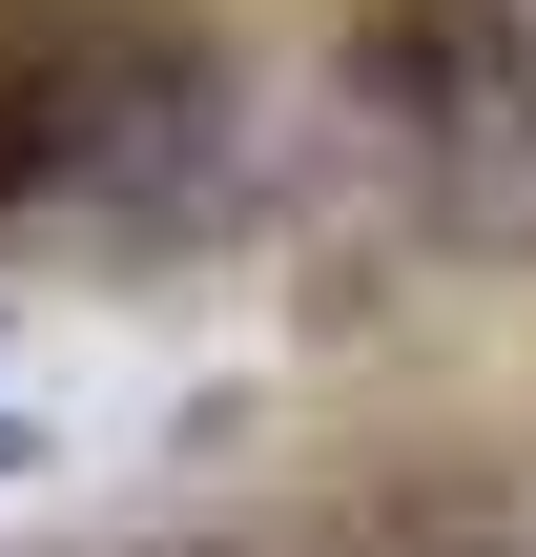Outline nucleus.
I'll use <instances>...</instances> for the list:
<instances>
[{"label":"nucleus","instance_id":"1","mask_svg":"<svg viewBox=\"0 0 536 557\" xmlns=\"http://www.w3.org/2000/svg\"><path fill=\"white\" fill-rule=\"evenodd\" d=\"M0 475H41V434H21V413H0Z\"/></svg>","mask_w":536,"mask_h":557}]
</instances>
